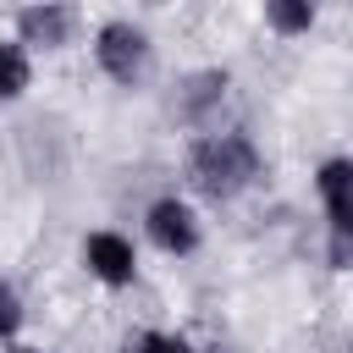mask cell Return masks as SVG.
<instances>
[{"label":"cell","mask_w":353,"mask_h":353,"mask_svg":"<svg viewBox=\"0 0 353 353\" xmlns=\"http://www.w3.org/2000/svg\"><path fill=\"white\" fill-rule=\"evenodd\" d=\"M259 176V149L248 132H199L188 143V182L193 193L232 204L237 193H248Z\"/></svg>","instance_id":"obj_1"},{"label":"cell","mask_w":353,"mask_h":353,"mask_svg":"<svg viewBox=\"0 0 353 353\" xmlns=\"http://www.w3.org/2000/svg\"><path fill=\"white\" fill-rule=\"evenodd\" d=\"M149 55H154V44H149V33H143L138 22L110 17V22H99V28H94V61H99V72H105L110 83H121V88L143 83Z\"/></svg>","instance_id":"obj_2"},{"label":"cell","mask_w":353,"mask_h":353,"mask_svg":"<svg viewBox=\"0 0 353 353\" xmlns=\"http://www.w3.org/2000/svg\"><path fill=\"white\" fill-rule=\"evenodd\" d=\"M143 232H149V243H154L160 254H171V259H188V254H199V243H204L199 210H193L188 199H176V193H165V199L149 204Z\"/></svg>","instance_id":"obj_3"},{"label":"cell","mask_w":353,"mask_h":353,"mask_svg":"<svg viewBox=\"0 0 353 353\" xmlns=\"http://www.w3.org/2000/svg\"><path fill=\"white\" fill-rule=\"evenodd\" d=\"M83 265L105 287H132L138 281V248H132V237H121L110 226H99V232L83 237Z\"/></svg>","instance_id":"obj_4"},{"label":"cell","mask_w":353,"mask_h":353,"mask_svg":"<svg viewBox=\"0 0 353 353\" xmlns=\"http://www.w3.org/2000/svg\"><path fill=\"white\" fill-rule=\"evenodd\" d=\"M72 33H77V11L61 6V0L22 6L17 11V44H28V50H66Z\"/></svg>","instance_id":"obj_5"},{"label":"cell","mask_w":353,"mask_h":353,"mask_svg":"<svg viewBox=\"0 0 353 353\" xmlns=\"http://www.w3.org/2000/svg\"><path fill=\"white\" fill-rule=\"evenodd\" d=\"M314 193H320V204H325V221L353 215V160H347V154L325 160V165L314 171Z\"/></svg>","instance_id":"obj_6"},{"label":"cell","mask_w":353,"mask_h":353,"mask_svg":"<svg viewBox=\"0 0 353 353\" xmlns=\"http://www.w3.org/2000/svg\"><path fill=\"white\" fill-rule=\"evenodd\" d=\"M28 83H33V55H28V44L0 39V105L22 99V94H28Z\"/></svg>","instance_id":"obj_7"},{"label":"cell","mask_w":353,"mask_h":353,"mask_svg":"<svg viewBox=\"0 0 353 353\" xmlns=\"http://www.w3.org/2000/svg\"><path fill=\"white\" fill-rule=\"evenodd\" d=\"M265 28L281 39H298L314 28V6L309 0H265Z\"/></svg>","instance_id":"obj_8"},{"label":"cell","mask_w":353,"mask_h":353,"mask_svg":"<svg viewBox=\"0 0 353 353\" xmlns=\"http://www.w3.org/2000/svg\"><path fill=\"white\" fill-rule=\"evenodd\" d=\"M226 99V72H193L188 77V94H182V116L188 121H199L210 105H221Z\"/></svg>","instance_id":"obj_9"},{"label":"cell","mask_w":353,"mask_h":353,"mask_svg":"<svg viewBox=\"0 0 353 353\" xmlns=\"http://www.w3.org/2000/svg\"><path fill=\"white\" fill-rule=\"evenodd\" d=\"M121 353H199V347L182 342V336H171V331H138V336H127Z\"/></svg>","instance_id":"obj_10"},{"label":"cell","mask_w":353,"mask_h":353,"mask_svg":"<svg viewBox=\"0 0 353 353\" xmlns=\"http://www.w3.org/2000/svg\"><path fill=\"white\" fill-rule=\"evenodd\" d=\"M325 259L336 270H353V215L331 221V237H325Z\"/></svg>","instance_id":"obj_11"},{"label":"cell","mask_w":353,"mask_h":353,"mask_svg":"<svg viewBox=\"0 0 353 353\" xmlns=\"http://www.w3.org/2000/svg\"><path fill=\"white\" fill-rule=\"evenodd\" d=\"M17 331H22V292L0 276V342H11Z\"/></svg>","instance_id":"obj_12"},{"label":"cell","mask_w":353,"mask_h":353,"mask_svg":"<svg viewBox=\"0 0 353 353\" xmlns=\"http://www.w3.org/2000/svg\"><path fill=\"white\" fill-rule=\"evenodd\" d=\"M6 353H44V347H6Z\"/></svg>","instance_id":"obj_13"},{"label":"cell","mask_w":353,"mask_h":353,"mask_svg":"<svg viewBox=\"0 0 353 353\" xmlns=\"http://www.w3.org/2000/svg\"><path fill=\"white\" fill-rule=\"evenodd\" d=\"M347 353H353V342H347Z\"/></svg>","instance_id":"obj_14"}]
</instances>
